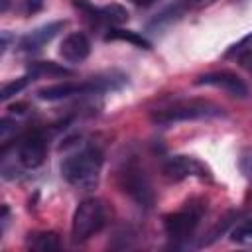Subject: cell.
I'll use <instances>...</instances> for the list:
<instances>
[{
	"label": "cell",
	"mask_w": 252,
	"mask_h": 252,
	"mask_svg": "<svg viewBox=\"0 0 252 252\" xmlns=\"http://www.w3.org/2000/svg\"><path fill=\"white\" fill-rule=\"evenodd\" d=\"M240 63H242V67H244L246 71L252 73V45L246 47V49L240 53Z\"/></svg>",
	"instance_id": "cell-20"
},
{
	"label": "cell",
	"mask_w": 252,
	"mask_h": 252,
	"mask_svg": "<svg viewBox=\"0 0 252 252\" xmlns=\"http://www.w3.org/2000/svg\"><path fill=\"white\" fill-rule=\"evenodd\" d=\"M163 177L169 181H181L187 177H209V169L191 156H173L163 163Z\"/></svg>",
	"instance_id": "cell-8"
},
{
	"label": "cell",
	"mask_w": 252,
	"mask_h": 252,
	"mask_svg": "<svg viewBox=\"0 0 252 252\" xmlns=\"http://www.w3.org/2000/svg\"><path fill=\"white\" fill-rule=\"evenodd\" d=\"M193 6H197V8H201V6H209V4H213L215 0H189Z\"/></svg>",
	"instance_id": "cell-22"
},
{
	"label": "cell",
	"mask_w": 252,
	"mask_h": 252,
	"mask_svg": "<svg viewBox=\"0 0 252 252\" xmlns=\"http://www.w3.org/2000/svg\"><path fill=\"white\" fill-rule=\"evenodd\" d=\"M8 6H10V0H2V2H0V12H6Z\"/></svg>",
	"instance_id": "cell-24"
},
{
	"label": "cell",
	"mask_w": 252,
	"mask_h": 252,
	"mask_svg": "<svg viewBox=\"0 0 252 252\" xmlns=\"http://www.w3.org/2000/svg\"><path fill=\"white\" fill-rule=\"evenodd\" d=\"M252 45V32L246 35V37H242L238 43H234V45H230V49L226 51V57H230V55H234V53H240V51H244L246 47H250Z\"/></svg>",
	"instance_id": "cell-18"
},
{
	"label": "cell",
	"mask_w": 252,
	"mask_h": 252,
	"mask_svg": "<svg viewBox=\"0 0 252 252\" xmlns=\"http://www.w3.org/2000/svg\"><path fill=\"white\" fill-rule=\"evenodd\" d=\"M106 39L114 41V39H122V41H130L134 43L136 47H142V49H150V41L144 39L142 35H138L136 32H128V30H110L106 33Z\"/></svg>",
	"instance_id": "cell-14"
},
{
	"label": "cell",
	"mask_w": 252,
	"mask_h": 252,
	"mask_svg": "<svg viewBox=\"0 0 252 252\" xmlns=\"http://www.w3.org/2000/svg\"><path fill=\"white\" fill-rule=\"evenodd\" d=\"M89 53H91V41L81 32L69 33L63 39L61 49H59V55L69 63H81V61H85L89 57Z\"/></svg>",
	"instance_id": "cell-12"
},
{
	"label": "cell",
	"mask_w": 252,
	"mask_h": 252,
	"mask_svg": "<svg viewBox=\"0 0 252 252\" xmlns=\"http://www.w3.org/2000/svg\"><path fill=\"white\" fill-rule=\"evenodd\" d=\"M230 240L238 244H252V220H242L230 230Z\"/></svg>",
	"instance_id": "cell-16"
},
{
	"label": "cell",
	"mask_w": 252,
	"mask_h": 252,
	"mask_svg": "<svg viewBox=\"0 0 252 252\" xmlns=\"http://www.w3.org/2000/svg\"><path fill=\"white\" fill-rule=\"evenodd\" d=\"M222 116V108L211 100L191 98V100H177L169 106L156 108L152 112V120L156 124H173L181 120H203Z\"/></svg>",
	"instance_id": "cell-2"
},
{
	"label": "cell",
	"mask_w": 252,
	"mask_h": 252,
	"mask_svg": "<svg viewBox=\"0 0 252 252\" xmlns=\"http://www.w3.org/2000/svg\"><path fill=\"white\" fill-rule=\"evenodd\" d=\"M28 246L39 252H53L61 248V240L55 232H33L28 238Z\"/></svg>",
	"instance_id": "cell-13"
},
{
	"label": "cell",
	"mask_w": 252,
	"mask_h": 252,
	"mask_svg": "<svg viewBox=\"0 0 252 252\" xmlns=\"http://www.w3.org/2000/svg\"><path fill=\"white\" fill-rule=\"evenodd\" d=\"M102 152L94 146H87L69 158L63 159L61 163V173L77 189H93L98 183L100 169H102Z\"/></svg>",
	"instance_id": "cell-1"
},
{
	"label": "cell",
	"mask_w": 252,
	"mask_h": 252,
	"mask_svg": "<svg viewBox=\"0 0 252 252\" xmlns=\"http://www.w3.org/2000/svg\"><path fill=\"white\" fill-rule=\"evenodd\" d=\"M120 187L140 205L150 207L154 203V191L152 185L144 173V169H140L138 163L130 161L124 165V169L120 171Z\"/></svg>",
	"instance_id": "cell-4"
},
{
	"label": "cell",
	"mask_w": 252,
	"mask_h": 252,
	"mask_svg": "<svg viewBox=\"0 0 252 252\" xmlns=\"http://www.w3.org/2000/svg\"><path fill=\"white\" fill-rule=\"evenodd\" d=\"M106 215H104V207L98 199H85L79 203V207L75 209L73 215V222H71V232L75 240H87L93 234H96L102 226H104Z\"/></svg>",
	"instance_id": "cell-3"
},
{
	"label": "cell",
	"mask_w": 252,
	"mask_h": 252,
	"mask_svg": "<svg viewBox=\"0 0 252 252\" xmlns=\"http://www.w3.org/2000/svg\"><path fill=\"white\" fill-rule=\"evenodd\" d=\"M132 4H136V6H150V4H154L156 0H130Z\"/></svg>",
	"instance_id": "cell-23"
},
{
	"label": "cell",
	"mask_w": 252,
	"mask_h": 252,
	"mask_svg": "<svg viewBox=\"0 0 252 252\" xmlns=\"http://www.w3.org/2000/svg\"><path fill=\"white\" fill-rule=\"evenodd\" d=\"M28 12H39L43 8V0H24Z\"/></svg>",
	"instance_id": "cell-21"
},
{
	"label": "cell",
	"mask_w": 252,
	"mask_h": 252,
	"mask_svg": "<svg viewBox=\"0 0 252 252\" xmlns=\"http://www.w3.org/2000/svg\"><path fill=\"white\" fill-rule=\"evenodd\" d=\"M30 73L33 77H39V75H71L69 69L53 63V61H39V63H32L30 67Z\"/></svg>",
	"instance_id": "cell-15"
},
{
	"label": "cell",
	"mask_w": 252,
	"mask_h": 252,
	"mask_svg": "<svg viewBox=\"0 0 252 252\" xmlns=\"http://www.w3.org/2000/svg\"><path fill=\"white\" fill-rule=\"evenodd\" d=\"M110 83L106 79H91V81H83V83H57V85H49L37 91V96L41 100H59V98H69L75 94H91V93H98L102 89H108Z\"/></svg>",
	"instance_id": "cell-5"
},
{
	"label": "cell",
	"mask_w": 252,
	"mask_h": 252,
	"mask_svg": "<svg viewBox=\"0 0 252 252\" xmlns=\"http://www.w3.org/2000/svg\"><path fill=\"white\" fill-rule=\"evenodd\" d=\"M75 6L89 18L93 24H106V26H120L128 20L126 8L120 4H108V6H93L87 0H75Z\"/></svg>",
	"instance_id": "cell-9"
},
{
	"label": "cell",
	"mask_w": 252,
	"mask_h": 252,
	"mask_svg": "<svg viewBox=\"0 0 252 252\" xmlns=\"http://www.w3.org/2000/svg\"><path fill=\"white\" fill-rule=\"evenodd\" d=\"M65 22H49L45 26H39L35 30H32L30 33H26L20 39V49L22 51H37L41 49L45 43H49L61 30H63Z\"/></svg>",
	"instance_id": "cell-11"
},
{
	"label": "cell",
	"mask_w": 252,
	"mask_h": 252,
	"mask_svg": "<svg viewBox=\"0 0 252 252\" xmlns=\"http://www.w3.org/2000/svg\"><path fill=\"white\" fill-rule=\"evenodd\" d=\"M45 152H47V144H45V136L39 130H30L20 138L18 144V159L24 167L33 169L39 167L45 159Z\"/></svg>",
	"instance_id": "cell-7"
},
{
	"label": "cell",
	"mask_w": 252,
	"mask_h": 252,
	"mask_svg": "<svg viewBox=\"0 0 252 252\" xmlns=\"http://www.w3.org/2000/svg\"><path fill=\"white\" fill-rule=\"evenodd\" d=\"M195 85H207V87H217V89H222L226 91L228 94L232 96H238V98H244L248 96V85L234 73L230 71H213V73H205L201 75Z\"/></svg>",
	"instance_id": "cell-10"
},
{
	"label": "cell",
	"mask_w": 252,
	"mask_h": 252,
	"mask_svg": "<svg viewBox=\"0 0 252 252\" xmlns=\"http://www.w3.org/2000/svg\"><path fill=\"white\" fill-rule=\"evenodd\" d=\"M30 81H33V75L32 73H28L26 77H20V79H16V81H12V83H6L4 87H2V93H0V98L2 100H8L10 96H14V94H18Z\"/></svg>",
	"instance_id": "cell-17"
},
{
	"label": "cell",
	"mask_w": 252,
	"mask_h": 252,
	"mask_svg": "<svg viewBox=\"0 0 252 252\" xmlns=\"http://www.w3.org/2000/svg\"><path fill=\"white\" fill-rule=\"evenodd\" d=\"M240 169L246 175H252V152L242 154V158H240Z\"/></svg>",
	"instance_id": "cell-19"
},
{
	"label": "cell",
	"mask_w": 252,
	"mask_h": 252,
	"mask_svg": "<svg viewBox=\"0 0 252 252\" xmlns=\"http://www.w3.org/2000/svg\"><path fill=\"white\" fill-rule=\"evenodd\" d=\"M201 213H203V207L187 205L185 209H181V211H177V213L165 215V217H163V228H165L167 236L177 238V240L191 236L193 230H195L197 224H199Z\"/></svg>",
	"instance_id": "cell-6"
}]
</instances>
